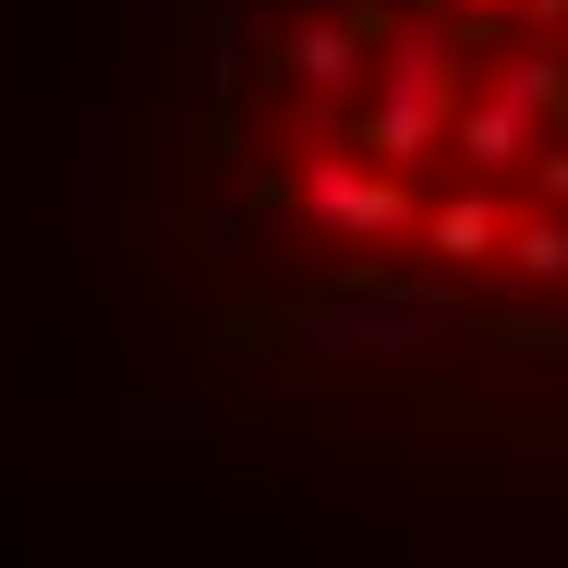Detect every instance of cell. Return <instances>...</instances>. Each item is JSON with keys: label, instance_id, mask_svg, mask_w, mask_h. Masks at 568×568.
Returning <instances> with one entry per match:
<instances>
[{"label": "cell", "instance_id": "cell-1", "mask_svg": "<svg viewBox=\"0 0 568 568\" xmlns=\"http://www.w3.org/2000/svg\"><path fill=\"white\" fill-rule=\"evenodd\" d=\"M303 206H315L327 230H351V242H375V230L412 219V194L375 182V170H351V158H303Z\"/></svg>", "mask_w": 568, "mask_h": 568}, {"label": "cell", "instance_id": "cell-2", "mask_svg": "<svg viewBox=\"0 0 568 568\" xmlns=\"http://www.w3.org/2000/svg\"><path fill=\"white\" fill-rule=\"evenodd\" d=\"M424 254H496V194H459L424 219Z\"/></svg>", "mask_w": 568, "mask_h": 568}, {"label": "cell", "instance_id": "cell-3", "mask_svg": "<svg viewBox=\"0 0 568 568\" xmlns=\"http://www.w3.org/2000/svg\"><path fill=\"white\" fill-rule=\"evenodd\" d=\"M459 12H508V0H459Z\"/></svg>", "mask_w": 568, "mask_h": 568}]
</instances>
